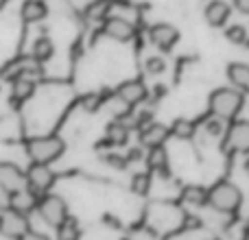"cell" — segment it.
<instances>
[{"instance_id": "ba28073f", "label": "cell", "mask_w": 249, "mask_h": 240, "mask_svg": "<svg viewBox=\"0 0 249 240\" xmlns=\"http://www.w3.org/2000/svg\"><path fill=\"white\" fill-rule=\"evenodd\" d=\"M225 149L232 153H249V122L234 120L225 131Z\"/></svg>"}, {"instance_id": "e0dca14e", "label": "cell", "mask_w": 249, "mask_h": 240, "mask_svg": "<svg viewBox=\"0 0 249 240\" xmlns=\"http://www.w3.org/2000/svg\"><path fill=\"white\" fill-rule=\"evenodd\" d=\"M79 238H81V227H79V223L72 216H68L66 221H61L57 225V240H79Z\"/></svg>"}, {"instance_id": "8992f818", "label": "cell", "mask_w": 249, "mask_h": 240, "mask_svg": "<svg viewBox=\"0 0 249 240\" xmlns=\"http://www.w3.org/2000/svg\"><path fill=\"white\" fill-rule=\"evenodd\" d=\"M29 229H31V225L24 212L13 210V207H7V210L0 212V234L2 236L18 240L20 236H24Z\"/></svg>"}, {"instance_id": "ffe728a7", "label": "cell", "mask_w": 249, "mask_h": 240, "mask_svg": "<svg viewBox=\"0 0 249 240\" xmlns=\"http://www.w3.org/2000/svg\"><path fill=\"white\" fill-rule=\"evenodd\" d=\"M146 164H149L151 171H166L168 166V155H166V149L164 146H153L146 155Z\"/></svg>"}, {"instance_id": "d6986e66", "label": "cell", "mask_w": 249, "mask_h": 240, "mask_svg": "<svg viewBox=\"0 0 249 240\" xmlns=\"http://www.w3.org/2000/svg\"><path fill=\"white\" fill-rule=\"evenodd\" d=\"M33 92H35V79H29V77L13 79V99L16 101H26Z\"/></svg>"}, {"instance_id": "30bf717a", "label": "cell", "mask_w": 249, "mask_h": 240, "mask_svg": "<svg viewBox=\"0 0 249 240\" xmlns=\"http://www.w3.org/2000/svg\"><path fill=\"white\" fill-rule=\"evenodd\" d=\"M149 39L153 46H158L160 51H171L173 46L179 39V31L173 24H166V22H160V24H153L149 31Z\"/></svg>"}, {"instance_id": "d4e9b609", "label": "cell", "mask_w": 249, "mask_h": 240, "mask_svg": "<svg viewBox=\"0 0 249 240\" xmlns=\"http://www.w3.org/2000/svg\"><path fill=\"white\" fill-rule=\"evenodd\" d=\"M225 37L232 44H247V31L241 24H232L230 29H225Z\"/></svg>"}, {"instance_id": "4316f807", "label": "cell", "mask_w": 249, "mask_h": 240, "mask_svg": "<svg viewBox=\"0 0 249 240\" xmlns=\"http://www.w3.org/2000/svg\"><path fill=\"white\" fill-rule=\"evenodd\" d=\"M144 66H146V72L149 74H162L164 70H166V61H164L162 57H149Z\"/></svg>"}, {"instance_id": "4fadbf2b", "label": "cell", "mask_w": 249, "mask_h": 240, "mask_svg": "<svg viewBox=\"0 0 249 240\" xmlns=\"http://www.w3.org/2000/svg\"><path fill=\"white\" fill-rule=\"evenodd\" d=\"M230 4L223 2V0H210V2L206 4V22L210 26H223L225 22H228L230 17Z\"/></svg>"}, {"instance_id": "5b68a950", "label": "cell", "mask_w": 249, "mask_h": 240, "mask_svg": "<svg viewBox=\"0 0 249 240\" xmlns=\"http://www.w3.org/2000/svg\"><path fill=\"white\" fill-rule=\"evenodd\" d=\"M53 184H55V172L51 171L48 164H37V162L31 164V168L26 171V188L31 192L42 197L53 188Z\"/></svg>"}, {"instance_id": "2e32d148", "label": "cell", "mask_w": 249, "mask_h": 240, "mask_svg": "<svg viewBox=\"0 0 249 240\" xmlns=\"http://www.w3.org/2000/svg\"><path fill=\"white\" fill-rule=\"evenodd\" d=\"M11 197V207L13 210H20V212H31V210H35L37 207V201H39V197L35 192H31L29 188H24V190H20V192H16V194H9Z\"/></svg>"}, {"instance_id": "52a82bcc", "label": "cell", "mask_w": 249, "mask_h": 240, "mask_svg": "<svg viewBox=\"0 0 249 240\" xmlns=\"http://www.w3.org/2000/svg\"><path fill=\"white\" fill-rule=\"evenodd\" d=\"M26 188V172L11 162H0V190L16 194Z\"/></svg>"}, {"instance_id": "ac0fdd59", "label": "cell", "mask_w": 249, "mask_h": 240, "mask_svg": "<svg viewBox=\"0 0 249 240\" xmlns=\"http://www.w3.org/2000/svg\"><path fill=\"white\" fill-rule=\"evenodd\" d=\"M181 197H184V201L188 203V206L201 207L208 203V190L201 188V186H188V188H184Z\"/></svg>"}, {"instance_id": "6da1fadb", "label": "cell", "mask_w": 249, "mask_h": 240, "mask_svg": "<svg viewBox=\"0 0 249 240\" xmlns=\"http://www.w3.org/2000/svg\"><path fill=\"white\" fill-rule=\"evenodd\" d=\"M243 103H245V96L236 87H219L212 92L208 101L210 114L221 120H234L243 109Z\"/></svg>"}, {"instance_id": "603a6c76", "label": "cell", "mask_w": 249, "mask_h": 240, "mask_svg": "<svg viewBox=\"0 0 249 240\" xmlns=\"http://www.w3.org/2000/svg\"><path fill=\"white\" fill-rule=\"evenodd\" d=\"M127 137H129V131H127V124L124 122H114V124H109V129H107V140H109V144H116V146H121L127 142Z\"/></svg>"}, {"instance_id": "5bb4252c", "label": "cell", "mask_w": 249, "mask_h": 240, "mask_svg": "<svg viewBox=\"0 0 249 240\" xmlns=\"http://www.w3.org/2000/svg\"><path fill=\"white\" fill-rule=\"evenodd\" d=\"M46 13H48V7L44 4V0H26L20 9L22 20L29 22V24H35V22L44 20Z\"/></svg>"}, {"instance_id": "4dcf8cb0", "label": "cell", "mask_w": 249, "mask_h": 240, "mask_svg": "<svg viewBox=\"0 0 249 240\" xmlns=\"http://www.w3.org/2000/svg\"><path fill=\"white\" fill-rule=\"evenodd\" d=\"M243 171H245V172H247V175H249V157L245 159V164H243Z\"/></svg>"}, {"instance_id": "44dd1931", "label": "cell", "mask_w": 249, "mask_h": 240, "mask_svg": "<svg viewBox=\"0 0 249 240\" xmlns=\"http://www.w3.org/2000/svg\"><path fill=\"white\" fill-rule=\"evenodd\" d=\"M55 52V44L51 42L48 37H37L33 44V57L37 61H48Z\"/></svg>"}, {"instance_id": "f546056e", "label": "cell", "mask_w": 249, "mask_h": 240, "mask_svg": "<svg viewBox=\"0 0 249 240\" xmlns=\"http://www.w3.org/2000/svg\"><path fill=\"white\" fill-rule=\"evenodd\" d=\"M234 4H236V9H238V11L249 13V0H234Z\"/></svg>"}, {"instance_id": "7a4b0ae2", "label": "cell", "mask_w": 249, "mask_h": 240, "mask_svg": "<svg viewBox=\"0 0 249 240\" xmlns=\"http://www.w3.org/2000/svg\"><path fill=\"white\" fill-rule=\"evenodd\" d=\"M243 203V192L230 181H219L208 190V206H212L216 212H225V214H234Z\"/></svg>"}, {"instance_id": "8fae6325", "label": "cell", "mask_w": 249, "mask_h": 240, "mask_svg": "<svg viewBox=\"0 0 249 240\" xmlns=\"http://www.w3.org/2000/svg\"><path fill=\"white\" fill-rule=\"evenodd\" d=\"M116 99H121L127 107L142 103L146 99V87L140 79H131V81H124L121 87L116 90Z\"/></svg>"}, {"instance_id": "836d02e7", "label": "cell", "mask_w": 249, "mask_h": 240, "mask_svg": "<svg viewBox=\"0 0 249 240\" xmlns=\"http://www.w3.org/2000/svg\"><path fill=\"white\" fill-rule=\"evenodd\" d=\"M247 46H249V39H247Z\"/></svg>"}, {"instance_id": "7402d4cb", "label": "cell", "mask_w": 249, "mask_h": 240, "mask_svg": "<svg viewBox=\"0 0 249 240\" xmlns=\"http://www.w3.org/2000/svg\"><path fill=\"white\" fill-rule=\"evenodd\" d=\"M171 136H175L177 140H190L195 136V122L190 120H175L171 127Z\"/></svg>"}, {"instance_id": "83f0119b", "label": "cell", "mask_w": 249, "mask_h": 240, "mask_svg": "<svg viewBox=\"0 0 249 240\" xmlns=\"http://www.w3.org/2000/svg\"><path fill=\"white\" fill-rule=\"evenodd\" d=\"M223 122L225 120H221V118H212V120H208L206 122V131H208V136H221V133H225L228 129L223 127Z\"/></svg>"}, {"instance_id": "484cf974", "label": "cell", "mask_w": 249, "mask_h": 240, "mask_svg": "<svg viewBox=\"0 0 249 240\" xmlns=\"http://www.w3.org/2000/svg\"><path fill=\"white\" fill-rule=\"evenodd\" d=\"M131 188L136 194H146L151 188V175H146V172L144 175H136L131 181Z\"/></svg>"}, {"instance_id": "277c9868", "label": "cell", "mask_w": 249, "mask_h": 240, "mask_svg": "<svg viewBox=\"0 0 249 240\" xmlns=\"http://www.w3.org/2000/svg\"><path fill=\"white\" fill-rule=\"evenodd\" d=\"M35 210H37L39 219H42L46 225H51V227H57L61 221H66L70 216L68 206H66L64 199H61L59 194H51V192H46V194L39 197Z\"/></svg>"}, {"instance_id": "cb8c5ba5", "label": "cell", "mask_w": 249, "mask_h": 240, "mask_svg": "<svg viewBox=\"0 0 249 240\" xmlns=\"http://www.w3.org/2000/svg\"><path fill=\"white\" fill-rule=\"evenodd\" d=\"M107 11H109V0H96L94 4H90L88 7V17L90 20H101L103 22L105 17H107Z\"/></svg>"}, {"instance_id": "1f68e13d", "label": "cell", "mask_w": 249, "mask_h": 240, "mask_svg": "<svg viewBox=\"0 0 249 240\" xmlns=\"http://www.w3.org/2000/svg\"><path fill=\"white\" fill-rule=\"evenodd\" d=\"M243 240H249V227L245 229V236H243Z\"/></svg>"}, {"instance_id": "9c48e42d", "label": "cell", "mask_w": 249, "mask_h": 240, "mask_svg": "<svg viewBox=\"0 0 249 240\" xmlns=\"http://www.w3.org/2000/svg\"><path fill=\"white\" fill-rule=\"evenodd\" d=\"M103 33L107 35V37L116 39V42H129V39H133V35H136V26H133V22H129L127 17L109 16L103 20Z\"/></svg>"}, {"instance_id": "3957f363", "label": "cell", "mask_w": 249, "mask_h": 240, "mask_svg": "<svg viewBox=\"0 0 249 240\" xmlns=\"http://www.w3.org/2000/svg\"><path fill=\"white\" fill-rule=\"evenodd\" d=\"M66 144L59 136H42V137H33L26 144V153H29L31 162L37 164H51L57 157H61Z\"/></svg>"}, {"instance_id": "f1b7e54d", "label": "cell", "mask_w": 249, "mask_h": 240, "mask_svg": "<svg viewBox=\"0 0 249 240\" xmlns=\"http://www.w3.org/2000/svg\"><path fill=\"white\" fill-rule=\"evenodd\" d=\"M18 240H51V238H48L46 234H39V232H31V229H29V232L24 234V236H20Z\"/></svg>"}, {"instance_id": "e575fe53", "label": "cell", "mask_w": 249, "mask_h": 240, "mask_svg": "<svg viewBox=\"0 0 249 240\" xmlns=\"http://www.w3.org/2000/svg\"><path fill=\"white\" fill-rule=\"evenodd\" d=\"M124 240H129V238H124Z\"/></svg>"}, {"instance_id": "7c38bea8", "label": "cell", "mask_w": 249, "mask_h": 240, "mask_svg": "<svg viewBox=\"0 0 249 240\" xmlns=\"http://www.w3.org/2000/svg\"><path fill=\"white\" fill-rule=\"evenodd\" d=\"M168 136H171V127L162 122H149L140 131V142L149 149H153V146H162L168 140Z\"/></svg>"}, {"instance_id": "9a60e30c", "label": "cell", "mask_w": 249, "mask_h": 240, "mask_svg": "<svg viewBox=\"0 0 249 240\" xmlns=\"http://www.w3.org/2000/svg\"><path fill=\"white\" fill-rule=\"evenodd\" d=\"M228 79L236 90L249 94V66L247 64H230L228 66Z\"/></svg>"}, {"instance_id": "d6a6232c", "label": "cell", "mask_w": 249, "mask_h": 240, "mask_svg": "<svg viewBox=\"0 0 249 240\" xmlns=\"http://www.w3.org/2000/svg\"><path fill=\"white\" fill-rule=\"evenodd\" d=\"M9 0H0V9H4V4H7Z\"/></svg>"}]
</instances>
